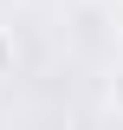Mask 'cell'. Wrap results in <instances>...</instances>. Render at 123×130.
Here are the masks:
<instances>
[{"label":"cell","instance_id":"6da1fadb","mask_svg":"<svg viewBox=\"0 0 123 130\" xmlns=\"http://www.w3.org/2000/svg\"><path fill=\"white\" fill-rule=\"evenodd\" d=\"M13 65H19V39L0 26V78H13Z\"/></svg>","mask_w":123,"mask_h":130}]
</instances>
